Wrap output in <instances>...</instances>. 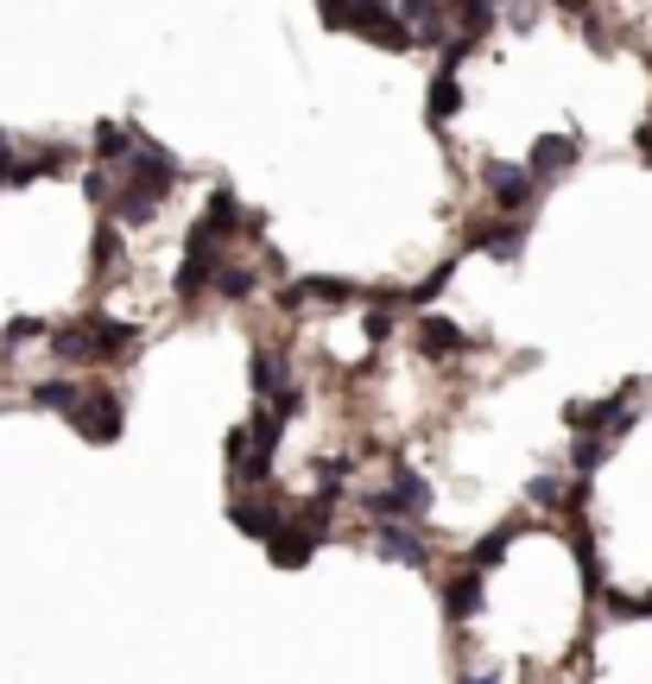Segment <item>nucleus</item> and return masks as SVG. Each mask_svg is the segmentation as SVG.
<instances>
[{
  "label": "nucleus",
  "instance_id": "obj_1",
  "mask_svg": "<svg viewBox=\"0 0 652 684\" xmlns=\"http://www.w3.org/2000/svg\"><path fill=\"white\" fill-rule=\"evenodd\" d=\"M431 501V481L419 469H405V456H393V488H374L368 495V513H374V526H405V520H419Z\"/></svg>",
  "mask_w": 652,
  "mask_h": 684
},
{
  "label": "nucleus",
  "instance_id": "obj_2",
  "mask_svg": "<svg viewBox=\"0 0 652 684\" xmlns=\"http://www.w3.org/2000/svg\"><path fill=\"white\" fill-rule=\"evenodd\" d=\"M64 419H70V431H83L89 444H115L121 425H127V400L115 387H96V393H76V405Z\"/></svg>",
  "mask_w": 652,
  "mask_h": 684
},
{
  "label": "nucleus",
  "instance_id": "obj_3",
  "mask_svg": "<svg viewBox=\"0 0 652 684\" xmlns=\"http://www.w3.org/2000/svg\"><path fill=\"white\" fill-rule=\"evenodd\" d=\"M324 25H349V32H368L374 45L387 51H412L419 39L405 32V20L393 13V7H324Z\"/></svg>",
  "mask_w": 652,
  "mask_h": 684
},
{
  "label": "nucleus",
  "instance_id": "obj_4",
  "mask_svg": "<svg viewBox=\"0 0 652 684\" xmlns=\"http://www.w3.org/2000/svg\"><path fill=\"white\" fill-rule=\"evenodd\" d=\"M633 393H646V380H640V387H628V393H608V400H570L564 405V419H570V431H577V437H602V431H615V437H621V431L633 425Z\"/></svg>",
  "mask_w": 652,
  "mask_h": 684
},
{
  "label": "nucleus",
  "instance_id": "obj_5",
  "mask_svg": "<svg viewBox=\"0 0 652 684\" xmlns=\"http://www.w3.org/2000/svg\"><path fill=\"white\" fill-rule=\"evenodd\" d=\"M222 260H228L222 241H216L203 222H191V235H184V267H177V298H203Z\"/></svg>",
  "mask_w": 652,
  "mask_h": 684
},
{
  "label": "nucleus",
  "instance_id": "obj_6",
  "mask_svg": "<svg viewBox=\"0 0 652 684\" xmlns=\"http://www.w3.org/2000/svg\"><path fill=\"white\" fill-rule=\"evenodd\" d=\"M481 184H488L495 209H501V216H513V222H520V216L532 209V197H539V184H532L520 165H481Z\"/></svg>",
  "mask_w": 652,
  "mask_h": 684
},
{
  "label": "nucleus",
  "instance_id": "obj_7",
  "mask_svg": "<svg viewBox=\"0 0 652 684\" xmlns=\"http://www.w3.org/2000/svg\"><path fill=\"white\" fill-rule=\"evenodd\" d=\"M228 526L267 545V539L285 526V501H273V495H241V501H228Z\"/></svg>",
  "mask_w": 652,
  "mask_h": 684
},
{
  "label": "nucleus",
  "instance_id": "obj_8",
  "mask_svg": "<svg viewBox=\"0 0 652 684\" xmlns=\"http://www.w3.org/2000/svg\"><path fill=\"white\" fill-rule=\"evenodd\" d=\"M577 159H583V146L570 140V133H545V140L526 152V165H520V172H526L532 184H552V177H564Z\"/></svg>",
  "mask_w": 652,
  "mask_h": 684
},
{
  "label": "nucleus",
  "instance_id": "obj_9",
  "mask_svg": "<svg viewBox=\"0 0 652 684\" xmlns=\"http://www.w3.org/2000/svg\"><path fill=\"white\" fill-rule=\"evenodd\" d=\"M317 545H324V539H311L304 526H292V520H285V526L267 539V557H273V571H304V564L317 557Z\"/></svg>",
  "mask_w": 652,
  "mask_h": 684
},
{
  "label": "nucleus",
  "instance_id": "obj_10",
  "mask_svg": "<svg viewBox=\"0 0 652 684\" xmlns=\"http://www.w3.org/2000/svg\"><path fill=\"white\" fill-rule=\"evenodd\" d=\"M374 557H387V564H405V571H425V539L412 526H374Z\"/></svg>",
  "mask_w": 652,
  "mask_h": 684
},
{
  "label": "nucleus",
  "instance_id": "obj_11",
  "mask_svg": "<svg viewBox=\"0 0 652 684\" xmlns=\"http://www.w3.org/2000/svg\"><path fill=\"white\" fill-rule=\"evenodd\" d=\"M311 298L349 304V298H355V279H329V273H317V279H292V285L279 292V304H285V311H298V304H311Z\"/></svg>",
  "mask_w": 652,
  "mask_h": 684
},
{
  "label": "nucleus",
  "instance_id": "obj_12",
  "mask_svg": "<svg viewBox=\"0 0 652 684\" xmlns=\"http://www.w3.org/2000/svg\"><path fill=\"white\" fill-rule=\"evenodd\" d=\"M469 248L495 253V260H520V248H526V216H520V222H481V228H469Z\"/></svg>",
  "mask_w": 652,
  "mask_h": 684
},
{
  "label": "nucleus",
  "instance_id": "obj_13",
  "mask_svg": "<svg viewBox=\"0 0 652 684\" xmlns=\"http://www.w3.org/2000/svg\"><path fill=\"white\" fill-rule=\"evenodd\" d=\"M419 349H425V361H463V329L450 324V317H425L419 324Z\"/></svg>",
  "mask_w": 652,
  "mask_h": 684
},
{
  "label": "nucleus",
  "instance_id": "obj_14",
  "mask_svg": "<svg viewBox=\"0 0 652 684\" xmlns=\"http://www.w3.org/2000/svg\"><path fill=\"white\" fill-rule=\"evenodd\" d=\"M444 615H450L456 628H463V621H476V615H481V571L450 577V589H444Z\"/></svg>",
  "mask_w": 652,
  "mask_h": 684
},
{
  "label": "nucleus",
  "instance_id": "obj_15",
  "mask_svg": "<svg viewBox=\"0 0 652 684\" xmlns=\"http://www.w3.org/2000/svg\"><path fill=\"white\" fill-rule=\"evenodd\" d=\"M51 355H57L64 368H76V361H96V324H64V329H51Z\"/></svg>",
  "mask_w": 652,
  "mask_h": 684
},
{
  "label": "nucleus",
  "instance_id": "obj_16",
  "mask_svg": "<svg viewBox=\"0 0 652 684\" xmlns=\"http://www.w3.org/2000/svg\"><path fill=\"white\" fill-rule=\"evenodd\" d=\"M248 380H253V393H267V400H273L279 387H292V380H285V349L260 343V349H253V361H248Z\"/></svg>",
  "mask_w": 652,
  "mask_h": 684
},
{
  "label": "nucleus",
  "instance_id": "obj_17",
  "mask_svg": "<svg viewBox=\"0 0 652 684\" xmlns=\"http://www.w3.org/2000/svg\"><path fill=\"white\" fill-rule=\"evenodd\" d=\"M463 115V83L456 76H431V101H425V121L431 127H444Z\"/></svg>",
  "mask_w": 652,
  "mask_h": 684
},
{
  "label": "nucleus",
  "instance_id": "obj_18",
  "mask_svg": "<svg viewBox=\"0 0 652 684\" xmlns=\"http://www.w3.org/2000/svg\"><path fill=\"white\" fill-rule=\"evenodd\" d=\"M513 539H520V520H507V526H495V532H488V539L476 545V552H469V571H495V564L507 557V545H513Z\"/></svg>",
  "mask_w": 652,
  "mask_h": 684
},
{
  "label": "nucleus",
  "instance_id": "obj_19",
  "mask_svg": "<svg viewBox=\"0 0 652 684\" xmlns=\"http://www.w3.org/2000/svg\"><path fill=\"white\" fill-rule=\"evenodd\" d=\"M253 285H260V273H253V267H235V260H222V267H216V279H209V292H222V298H253Z\"/></svg>",
  "mask_w": 652,
  "mask_h": 684
},
{
  "label": "nucleus",
  "instance_id": "obj_20",
  "mask_svg": "<svg viewBox=\"0 0 652 684\" xmlns=\"http://www.w3.org/2000/svg\"><path fill=\"white\" fill-rule=\"evenodd\" d=\"M570 545H577V571H583V583H589V596H602V557H596V532L577 526V532H570Z\"/></svg>",
  "mask_w": 652,
  "mask_h": 684
},
{
  "label": "nucleus",
  "instance_id": "obj_21",
  "mask_svg": "<svg viewBox=\"0 0 652 684\" xmlns=\"http://www.w3.org/2000/svg\"><path fill=\"white\" fill-rule=\"evenodd\" d=\"M127 146H133V127L101 121V127H96V146H89V152H96L101 165H115V159H127Z\"/></svg>",
  "mask_w": 652,
  "mask_h": 684
},
{
  "label": "nucleus",
  "instance_id": "obj_22",
  "mask_svg": "<svg viewBox=\"0 0 652 684\" xmlns=\"http://www.w3.org/2000/svg\"><path fill=\"white\" fill-rule=\"evenodd\" d=\"M76 393H83V387H70V380H39V387H32V405H39V412H70Z\"/></svg>",
  "mask_w": 652,
  "mask_h": 684
},
{
  "label": "nucleus",
  "instance_id": "obj_23",
  "mask_svg": "<svg viewBox=\"0 0 652 684\" xmlns=\"http://www.w3.org/2000/svg\"><path fill=\"white\" fill-rule=\"evenodd\" d=\"M602 463H608V437H577V444H570V469H577V476H596Z\"/></svg>",
  "mask_w": 652,
  "mask_h": 684
},
{
  "label": "nucleus",
  "instance_id": "obj_24",
  "mask_svg": "<svg viewBox=\"0 0 652 684\" xmlns=\"http://www.w3.org/2000/svg\"><path fill=\"white\" fill-rule=\"evenodd\" d=\"M89 260H96V273H108V267H115V260H121V228L115 222H96V241H89Z\"/></svg>",
  "mask_w": 652,
  "mask_h": 684
},
{
  "label": "nucleus",
  "instance_id": "obj_25",
  "mask_svg": "<svg viewBox=\"0 0 652 684\" xmlns=\"http://www.w3.org/2000/svg\"><path fill=\"white\" fill-rule=\"evenodd\" d=\"M222 450H228V476H248V425H235V431H228V437H222Z\"/></svg>",
  "mask_w": 652,
  "mask_h": 684
},
{
  "label": "nucleus",
  "instance_id": "obj_26",
  "mask_svg": "<svg viewBox=\"0 0 652 684\" xmlns=\"http://www.w3.org/2000/svg\"><path fill=\"white\" fill-rule=\"evenodd\" d=\"M526 501L532 507H552V513H557V507H564V481H557V476H532Z\"/></svg>",
  "mask_w": 652,
  "mask_h": 684
},
{
  "label": "nucleus",
  "instance_id": "obj_27",
  "mask_svg": "<svg viewBox=\"0 0 652 684\" xmlns=\"http://www.w3.org/2000/svg\"><path fill=\"white\" fill-rule=\"evenodd\" d=\"M39 336H51L39 317H13V324L0 329V343H7V349H20V343H39Z\"/></svg>",
  "mask_w": 652,
  "mask_h": 684
},
{
  "label": "nucleus",
  "instance_id": "obj_28",
  "mask_svg": "<svg viewBox=\"0 0 652 684\" xmlns=\"http://www.w3.org/2000/svg\"><path fill=\"white\" fill-rule=\"evenodd\" d=\"M469 51H476V39H463V32H450V39H444V64H437V76H456V70H463V57H469Z\"/></svg>",
  "mask_w": 652,
  "mask_h": 684
},
{
  "label": "nucleus",
  "instance_id": "obj_29",
  "mask_svg": "<svg viewBox=\"0 0 652 684\" xmlns=\"http://www.w3.org/2000/svg\"><path fill=\"white\" fill-rule=\"evenodd\" d=\"M450 273H456V260H444V267H437V273H431L425 285H419V292H405V304H431L437 292H444V285H450Z\"/></svg>",
  "mask_w": 652,
  "mask_h": 684
},
{
  "label": "nucleus",
  "instance_id": "obj_30",
  "mask_svg": "<svg viewBox=\"0 0 652 684\" xmlns=\"http://www.w3.org/2000/svg\"><path fill=\"white\" fill-rule=\"evenodd\" d=\"M615 615L621 621H652V589L646 596H615Z\"/></svg>",
  "mask_w": 652,
  "mask_h": 684
},
{
  "label": "nucleus",
  "instance_id": "obj_31",
  "mask_svg": "<svg viewBox=\"0 0 652 684\" xmlns=\"http://www.w3.org/2000/svg\"><path fill=\"white\" fill-rule=\"evenodd\" d=\"M83 197H89V203H108V197H115L108 172H89V177H83Z\"/></svg>",
  "mask_w": 652,
  "mask_h": 684
},
{
  "label": "nucleus",
  "instance_id": "obj_32",
  "mask_svg": "<svg viewBox=\"0 0 652 684\" xmlns=\"http://www.w3.org/2000/svg\"><path fill=\"white\" fill-rule=\"evenodd\" d=\"M387 329H393L387 324V311H368V343H387Z\"/></svg>",
  "mask_w": 652,
  "mask_h": 684
},
{
  "label": "nucleus",
  "instance_id": "obj_33",
  "mask_svg": "<svg viewBox=\"0 0 652 684\" xmlns=\"http://www.w3.org/2000/svg\"><path fill=\"white\" fill-rule=\"evenodd\" d=\"M633 146H640V159L652 165V121H640V133H633Z\"/></svg>",
  "mask_w": 652,
  "mask_h": 684
},
{
  "label": "nucleus",
  "instance_id": "obj_34",
  "mask_svg": "<svg viewBox=\"0 0 652 684\" xmlns=\"http://www.w3.org/2000/svg\"><path fill=\"white\" fill-rule=\"evenodd\" d=\"M463 684H501V678H495V672H476V678H463Z\"/></svg>",
  "mask_w": 652,
  "mask_h": 684
}]
</instances>
